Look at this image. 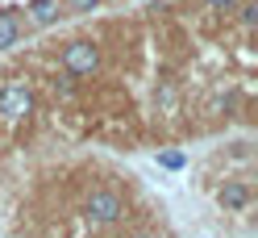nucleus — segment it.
Instances as JSON below:
<instances>
[{"instance_id": "f257e3e1", "label": "nucleus", "mask_w": 258, "mask_h": 238, "mask_svg": "<svg viewBox=\"0 0 258 238\" xmlns=\"http://www.w3.org/2000/svg\"><path fill=\"white\" fill-rule=\"evenodd\" d=\"M96 67H100V51H96V42L75 38V42L62 46V71H67V75H92Z\"/></svg>"}, {"instance_id": "f03ea898", "label": "nucleus", "mask_w": 258, "mask_h": 238, "mask_svg": "<svg viewBox=\"0 0 258 238\" xmlns=\"http://www.w3.org/2000/svg\"><path fill=\"white\" fill-rule=\"evenodd\" d=\"M84 209H88V217H92V221H100V226H112V221L125 213V201L112 193V188H96V193L88 197Z\"/></svg>"}, {"instance_id": "7ed1b4c3", "label": "nucleus", "mask_w": 258, "mask_h": 238, "mask_svg": "<svg viewBox=\"0 0 258 238\" xmlns=\"http://www.w3.org/2000/svg\"><path fill=\"white\" fill-rule=\"evenodd\" d=\"M29 109H34V92H29L25 84H9V88H0V117L17 121V117L29 113Z\"/></svg>"}, {"instance_id": "20e7f679", "label": "nucleus", "mask_w": 258, "mask_h": 238, "mask_svg": "<svg viewBox=\"0 0 258 238\" xmlns=\"http://www.w3.org/2000/svg\"><path fill=\"white\" fill-rule=\"evenodd\" d=\"M221 205H225V209H246V205H250L246 184H225L221 188Z\"/></svg>"}, {"instance_id": "39448f33", "label": "nucleus", "mask_w": 258, "mask_h": 238, "mask_svg": "<svg viewBox=\"0 0 258 238\" xmlns=\"http://www.w3.org/2000/svg\"><path fill=\"white\" fill-rule=\"evenodd\" d=\"M21 38V25H17V13H0V51H9L13 42Z\"/></svg>"}, {"instance_id": "423d86ee", "label": "nucleus", "mask_w": 258, "mask_h": 238, "mask_svg": "<svg viewBox=\"0 0 258 238\" xmlns=\"http://www.w3.org/2000/svg\"><path fill=\"white\" fill-rule=\"evenodd\" d=\"M29 17H34L38 25H50L58 17V5L54 0H29Z\"/></svg>"}, {"instance_id": "0eeeda50", "label": "nucleus", "mask_w": 258, "mask_h": 238, "mask_svg": "<svg viewBox=\"0 0 258 238\" xmlns=\"http://www.w3.org/2000/svg\"><path fill=\"white\" fill-rule=\"evenodd\" d=\"M241 25H246V29L258 25V5H254V0H250V5H241Z\"/></svg>"}, {"instance_id": "6e6552de", "label": "nucleus", "mask_w": 258, "mask_h": 238, "mask_svg": "<svg viewBox=\"0 0 258 238\" xmlns=\"http://www.w3.org/2000/svg\"><path fill=\"white\" fill-rule=\"evenodd\" d=\"M158 163H163V167H183V155H179V151H167Z\"/></svg>"}, {"instance_id": "1a4fd4ad", "label": "nucleus", "mask_w": 258, "mask_h": 238, "mask_svg": "<svg viewBox=\"0 0 258 238\" xmlns=\"http://www.w3.org/2000/svg\"><path fill=\"white\" fill-rule=\"evenodd\" d=\"M67 5H71L75 13H92L96 5H100V0H67Z\"/></svg>"}, {"instance_id": "9d476101", "label": "nucleus", "mask_w": 258, "mask_h": 238, "mask_svg": "<svg viewBox=\"0 0 258 238\" xmlns=\"http://www.w3.org/2000/svg\"><path fill=\"white\" fill-rule=\"evenodd\" d=\"M208 5H213V9H233L237 0H208Z\"/></svg>"}, {"instance_id": "9b49d317", "label": "nucleus", "mask_w": 258, "mask_h": 238, "mask_svg": "<svg viewBox=\"0 0 258 238\" xmlns=\"http://www.w3.org/2000/svg\"><path fill=\"white\" fill-rule=\"evenodd\" d=\"M134 238H163V234H154V230H146V234H134Z\"/></svg>"}]
</instances>
